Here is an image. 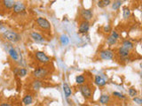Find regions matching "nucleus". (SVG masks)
I'll return each instance as SVG.
<instances>
[{
  "instance_id": "f257e3e1",
  "label": "nucleus",
  "mask_w": 142,
  "mask_h": 106,
  "mask_svg": "<svg viewBox=\"0 0 142 106\" xmlns=\"http://www.w3.org/2000/svg\"><path fill=\"white\" fill-rule=\"evenodd\" d=\"M2 35H3V37L5 38V40L11 42V43H18V42H20L21 39V35H20L19 34L10 30L5 31L2 34Z\"/></svg>"
},
{
  "instance_id": "f03ea898",
  "label": "nucleus",
  "mask_w": 142,
  "mask_h": 106,
  "mask_svg": "<svg viewBox=\"0 0 142 106\" xmlns=\"http://www.w3.org/2000/svg\"><path fill=\"white\" fill-rule=\"evenodd\" d=\"M37 24L38 25L40 28L44 29V30H50V29H51V24H50V22L45 18H43V17L37 18Z\"/></svg>"
},
{
  "instance_id": "7ed1b4c3",
  "label": "nucleus",
  "mask_w": 142,
  "mask_h": 106,
  "mask_svg": "<svg viewBox=\"0 0 142 106\" xmlns=\"http://www.w3.org/2000/svg\"><path fill=\"white\" fill-rule=\"evenodd\" d=\"M48 75V71L44 67H38L33 72V76L37 79H44Z\"/></svg>"
},
{
  "instance_id": "20e7f679",
  "label": "nucleus",
  "mask_w": 142,
  "mask_h": 106,
  "mask_svg": "<svg viewBox=\"0 0 142 106\" xmlns=\"http://www.w3.org/2000/svg\"><path fill=\"white\" fill-rule=\"evenodd\" d=\"M80 92H81L82 95L85 97V99H89L91 97V89L89 85H83L82 84L80 86Z\"/></svg>"
},
{
  "instance_id": "39448f33",
  "label": "nucleus",
  "mask_w": 142,
  "mask_h": 106,
  "mask_svg": "<svg viewBox=\"0 0 142 106\" xmlns=\"http://www.w3.org/2000/svg\"><path fill=\"white\" fill-rule=\"evenodd\" d=\"M36 57L42 64H47L51 61V59L48 57L46 54L44 53L43 51H37V52H36Z\"/></svg>"
},
{
  "instance_id": "423d86ee",
  "label": "nucleus",
  "mask_w": 142,
  "mask_h": 106,
  "mask_svg": "<svg viewBox=\"0 0 142 106\" xmlns=\"http://www.w3.org/2000/svg\"><path fill=\"white\" fill-rule=\"evenodd\" d=\"M114 52L109 50H105L99 52V57L103 60H112L114 59Z\"/></svg>"
},
{
  "instance_id": "0eeeda50",
  "label": "nucleus",
  "mask_w": 142,
  "mask_h": 106,
  "mask_svg": "<svg viewBox=\"0 0 142 106\" xmlns=\"http://www.w3.org/2000/svg\"><path fill=\"white\" fill-rule=\"evenodd\" d=\"M81 17L83 19V21H89L93 18V13L90 9H83L81 11Z\"/></svg>"
},
{
  "instance_id": "6e6552de",
  "label": "nucleus",
  "mask_w": 142,
  "mask_h": 106,
  "mask_svg": "<svg viewBox=\"0 0 142 106\" xmlns=\"http://www.w3.org/2000/svg\"><path fill=\"white\" fill-rule=\"evenodd\" d=\"M25 5L21 1H18V2H15L14 5H13V12L15 13H21L22 12L25 11Z\"/></svg>"
},
{
  "instance_id": "1a4fd4ad",
  "label": "nucleus",
  "mask_w": 142,
  "mask_h": 106,
  "mask_svg": "<svg viewBox=\"0 0 142 106\" xmlns=\"http://www.w3.org/2000/svg\"><path fill=\"white\" fill-rule=\"evenodd\" d=\"M89 28H90V23L89 21H83L80 23V26H79V28H78V32L80 34H85L89 31Z\"/></svg>"
},
{
  "instance_id": "9d476101",
  "label": "nucleus",
  "mask_w": 142,
  "mask_h": 106,
  "mask_svg": "<svg viewBox=\"0 0 142 106\" xmlns=\"http://www.w3.org/2000/svg\"><path fill=\"white\" fill-rule=\"evenodd\" d=\"M30 36H31L32 39H33V41L36 42V43H45V38L42 36V35H40L39 33H37V32H31Z\"/></svg>"
},
{
  "instance_id": "9b49d317",
  "label": "nucleus",
  "mask_w": 142,
  "mask_h": 106,
  "mask_svg": "<svg viewBox=\"0 0 142 106\" xmlns=\"http://www.w3.org/2000/svg\"><path fill=\"white\" fill-rule=\"evenodd\" d=\"M8 53H9L10 57H12V59H13L14 61H19V53L17 52V51L13 47L8 49Z\"/></svg>"
},
{
  "instance_id": "f8f14e48",
  "label": "nucleus",
  "mask_w": 142,
  "mask_h": 106,
  "mask_svg": "<svg viewBox=\"0 0 142 106\" xmlns=\"http://www.w3.org/2000/svg\"><path fill=\"white\" fill-rule=\"evenodd\" d=\"M118 55L120 57H129L130 55V50L126 49L123 46H121V47L118 49Z\"/></svg>"
},
{
  "instance_id": "ddd939ff",
  "label": "nucleus",
  "mask_w": 142,
  "mask_h": 106,
  "mask_svg": "<svg viewBox=\"0 0 142 106\" xmlns=\"http://www.w3.org/2000/svg\"><path fill=\"white\" fill-rule=\"evenodd\" d=\"M63 91H64V94H65L66 98H69V97L72 95V90H71L70 87L69 86V84L66 82L63 83Z\"/></svg>"
},
{
  "instance_id": "4468645a",
  "label": "nucleus",
  "mask_w": 142,
  "mask_h": 106,
  "mask_svg": "<svg viewBox=\"0 0 142 106\" xmlns=\"http://www.w3.org/2000/svg\"><path fill=\"white\" fill-rule=\"evenodd\" d=\"M94 81H95L96 85H98L99 87H104V86L106 85V81L99 75H96L95 76Z\"/></svg>"
},
{
  "instance_id": "2eb2a0df",
  "label": "nucleus",
  "mask_w": 142,
  "mask_h": 106,
  "mask_svg": "<svg viewBox=\"0 0 142 106\" xmlns=\"http://www.w3.org/2000/svg\"><path fill=\"white\" fill-rule=\"evenodd\" d=\"M109 101H110V97H109V95H107V94H102V95H101V97H99V103L103 105L107 104V103H109Z\"/></svg>"
},
{
  "instance_id": "dca6fc26",
  "label": "nucleus",
  "mask_w": 142,
  "mask_h": 106,
  "mask_svg": "<svg viewBox=\"0 0 142 106\" xmlns=\"http://www.w3.org/2000/svg\"><path fill=\"white\" fill-rule=\"evenodd\" d=\"M22 103L24 105H29L33 103V97L31 95H26L22 99Z\"/></svg>"
},
{
  "instance_id": "f3484780",
  "label": "nucleus",
  "mask_w": 142,
  "mask_h": 106,
  "mask_svg": "<svg viewBox=\"0 0 142 106\" xmlns=\"http://www.w3.org/2000/svg\"><path fill=\"white\" fill-rule=\"evenodd\" d=\"M15 1L14 0H3V5L6 9H12L13 7Z\"/></svg>"
},
{
  "instance_id": "a211bd4d",
  "label": "nucleus",
  "mask_w": 142,
  "mask_h": 106,
  "mask_svg": "<svg viewBox=\"0 0 142 106\" xmlns=\"http://www.w3.org/2000/svg\"><path fill=\"white\" fill-rule=\"evenodd\" d=\"M110 4H111L110 0H99V1L98 2V6L99 8H105L108 6Z\"/></svg>"
},
{
  "instance_id": "6ab92c4d",
  "label": "nucleus",
  "mask_w": 142,
  "mask_h": 106,
  "mask_svg": "<svg viewBox=\"0 0 142 106\" xmlns=\"http://www.w3.org/2000/svg\"><path fill=\"white\" fill-rule=\"evenodd\" d=\"M14 73L16 74H18V76H20L21 78L25 77L28 74V71L25 68H21V69H16L14 71Z\"/></svg>"
},
{
  "instance_id": "aec40b11",
  "label": "nucleus",
  "mask_w": 142,
  "mask_h": 106,
  "mask_svg": "<svg viewBox=\"0 0 142 106\" xmlns=\"http://www.w3.org/2000/svg\"><path fill=\"white\" fill-rule=\"evenodd\" d=\"M130 16H131V10H130V8L123 7V19L124 20L129 19Z\"/></svg>"
},
{
  "instance_id": "412c9836",
  "label": "nucleus",
  "mask_w": 142,
  "mask_h": 106,
  "mask_svg": "<svg viewBox=\"0 0 142 106\" xmlns=\"http://www.w3.org/2000/svg\"><path fill=\"white\" fill-rule=\"evenodd\" d=\"M123 47H125V48H126V49H128V50H132L133 47H134L133 43H131V41H129V40H125V41H123Z\"/></svg>"
},
{
  "instance_id": "4be33fe9",
  "label": "nucleus",
  "mask_w": 142,
  "mask_h": 106,
  "mask_svg": "<svg viewBox=\"0 0 142 106\" xmlns=\"http://www.w3.org/2000/svg\"><path fill=\"white\" fill-rule=\"evenodd\" d=\"M121 5H122L121 0H116V1H115L112 4V9H113L114 11H117L120 8V6H121Z\"/></svg>"
},
{
  "instance_id": "5701e85b",
  "label": "nucleus",
  "mask_w": 142,
  "mask_h": 106,
  "mask_svg": "<svg viewBox=\"0 0 142 106\" xmlns=\"http://www.w3.org/2000/svg\"><path fill=\"white\" fill-rule=\"evenodd\" d=\"M76 81H77V83L78 84V85L85 84V76H83V75H78V76H77V78H76Z\"/></svg>"
},
{
  "instance_id": "b1692460",
  "label": "nucleus",
  "mask_w": 142,
  "mask_h": 106,
  "mask_svg": "<svg viewBox=\"0 0 142 106\" xmlns=\"http://www.w3.org/2000/svg\"><path fill=\"white\" fill-rule=\"evenodd\" d=\"M107 43H108L109 45H115V44H116V43H117V39L114 38L112 35H109L107 39Z\"/></svg>"
},
{
  "instance_id": "393cba45",
  "label": "nucleus",
  "mask_w": 142,
  "mask_h": 106,
  "mask_svg": "<svg viewBox=\"0 0 142 106\" xmlns=\"http://www.w3.org/2000/svg\"><path fill=\"white\" fill-rule=\"evenodd\" d=\"M33 88H34V89H39L40 88H41V82H40L39 81H34V83H33Z\"/></svg>"
},
{
  "instance_id": "a878e982",
  "label": "nucleus",
  "mask_w": 142,
  "mask_h": 106,
  "mask_svg": "<svg viewBox=\"0 0 142 106\" xmlns=\"http://www.w3.org/2000/svg\"><path fill=\"white\" fill-rule=\"evenodd\" d=\"M137 94H138V92H137V90H135L134 89H129V95L130 97H134L137 95Z\"/></svg>"
},
{
  "instance_id": "bb28decb",
  "label": "nucleus",
  "mask_w": 142,
  "mask_h": 106,
  "mask_svg": "<svg viewBox=\"0 0 142 106\" xmlns=\"http://www.w3.org/2000/svg\"><path fill=\"white\" fill-rule=\"evenodd\" d=\"M112 95H114V97H118V98L120 99H123V98H125V97L123 95H122L121 93H119V92H113V94Z\"/></svg>"
},
{
  "instance_id": "cd10ccee",
  "label": "nucleus",
  "mask_w": 142,
  "mask_h": 106,
  "mask_svg": "<svg viewBox=\"0 0 142 106\" xmlns=\"http://www.w3.org/2000/svg\"><path fill=\"white\" fill-rule=\"evenodd\" d=\"M61 43H62V44H67L68 43H69V39H68V37L66 36V35H62V36L61 37Z\"/></svg>"
},
{
  "instance_id": "c85d7f7f",
  "label": "nucleus",
  "mask_w": 142,
  "mask_h": 106,
  "mask_svg": "<svg viewBox=\"0 0 142 106\" xmlns=\"http://www.w3.org/2000/svg\"><path fill=\"white\" fill-rule=\"evenodd\" d=\"M133 101H134L136 103H138L139 105H141L142 104V100L140 98H139V97H133Z\"/></svg>"
},
{
  "instance_id": "c756f323",
  "label": "nucleus",
  "mask_w": 142,
  "mask_h": 106,
  "mask_svg": "<svg viewBox=\"0 0 142 106\" xmlns=\"http://www.w3.org/2000/svg\"><path fill=\"white\" fill-rule=\"evenodd\" d=\"M103 31L105 32V33H108V32L111 31V27L109 25L105 26V27H103Z\"/></svg>"
},
{
  "instance_id": "7c9ffc66",
  "label": "nucleus",
  "mask_w": 142,
  "mask_h": 106,
  "mask_svg": "<svg viewBox=\"0 0 142 106\" xmlns=\"http://www.w3.org/2000/svg\"><path fill=\"white\" fill-rule=\"evenodd\" d=\"M111 35H112V36H113L114 38H115V39H118V38H119V35L117 34L116 31H112Z\"/></svg>"
},
{
  "instance_id": "2f4dec72",
  "label": "nucleus",
  "mask_w": 142,
  "mask_h": 106,
  "mask_svg": "<svg viewBox=\"0 0 142 106\" xmlns=\"http://www.w3.org/2000/svg\"><path fill=\"white\" fill-rule=\"evenodd\" d=\"M9 103H0V106H10Z\"/></svg>"
},
{
  "instance_id": "473e14b6",
  "label": "nucleus",
  "mask_w": 142,
  "mask_h": 106,
  "mask_svg": "<svg viewBox=\"0 0 142 106\" xmlns=\"http://www.w3.org/2000/svg\"><path fill=\"white\" fill-rule=\"evenodd\" d=\"M123 1H127V0H123Z\"/></svg>"
}]
</instances>
